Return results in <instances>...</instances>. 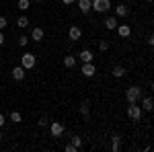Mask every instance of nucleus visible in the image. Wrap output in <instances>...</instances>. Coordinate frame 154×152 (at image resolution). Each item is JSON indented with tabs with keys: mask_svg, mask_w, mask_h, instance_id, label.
<instances>
[{
	"mask_svg": "<svg viewBox=\"0 0 154 152\" xmlns=\"http://www.w3.org/2000/svg\"><path fill=\"white\" fill-rule=\"evenodd\" d=\"M49 132H51L54 138H60V136L64 134V126H62L60 121H51V123H49Z\"/></svg>",
	"mask_w": 154,
	"mask_h": 152,
	"instance_id": "6",
	"label": "nucleus"
},
{
	"mask_svg": "<svg viewBox=\"0 0 154 152\" xmlns=\"http://www.w3.org/2000/svg\"><path fill=\"white\" fill-rule=\"evenodd\" d=\"M107 49H109V41L101 39V41H99V51H107Z\"/></svg>",
	"mask_w": 154,
	"mask_h": 152,
	"instance_id": "24",
	"label": "nucleus"
},
{
	"mask_svg": "<svg viewBox=\"0 0 154 152\" xmlns=\"http://www.w3.org/2000/svg\"><path fill=\"white\" fill-rule=\"evenodd\" d=\"M17 27H19V29H27V27H29V19H27V17H19V19H17Z\"/></svg>",
	"mask_w": 154,
	"mask_h": 152,
	"instance_id": "20",
	"label": "nucleus"
},
{
	"mask_svg": "<svg viewBox=\"0 0 154 152\" xmlns=\"http://www.w3.org/2000/svg\"><path fill=\"white\" fill-rule=\"evenodd\" d=\"M88 111H91V105H88V103L84 101L82 105H80V115H82L84 119H88Z\"/></svg>",
	"mask_w": 154,
	"mask_h": 152,
	"instance_id": "21",
	"label": "nucleus"
},
{
	"mask_svg": "<svg viewBox=\"0 0 154 152\" xmlns=\"http://www.w3.org/2000/svg\"><path fill=\"white\" fill-rule=\"evenodd\" d=\"M37 126H39V128H45V126H48V117L41 115V117H39V121H37Z\"/></svg>",
	"mask_w": 154,
	"mask_h": 152,
	"instance_id": "25",
	"label": "nucleus"
},
{
	"mask_svg": "<svg viewBox=\"0 0 154 152\" xmlns=\"http://www.w3.org/2000/svg\"><path fill=\"white\" fill-rule=\"evenodd\" d=\"M91 8H93V0H78V11H80V12L86 14Z\"/></svg>",
	"mask_w": 154,
	"mask_h": 152,
	"instance_id": "10",
	"label": "nucleus"
},
{
	"mask_svg": "<svg viewBox=\"0 0 154 152\" xmlns=\"http://www.w3.org/2000/svg\"><path fill=\"white\" fill-rule=\"evenodd\" d=\"M148 2H152V0H148Z\"/></svg>",
	"mask_w": 154,
	"mask_h": 152,
	"instance_id": "33",
	"label": "nucleus"
},
{
	"mask_svg": "<svg viewBox=\"0 0 154 152\" xmlns=\"http://www.w3.org/2000/svg\"><path fill=\"white\" fill-rule=\"evenodd\" d=\"M119 144H121V136H113L111 138V150L119 152Z\"/></svg>",
	"mask_w": 154,
	"mask_h": 152,
	"instance_id": "15",
	"label": "nucleus"
},
{
	"mask_svg": "<svg viewBox=\"0 0 154 152\" xmlns=\"http://www.w3.org/2000/svg\"><path fill=\"white\" fill-rule=\"evenodd\" d=\"M111 8V0H93V11L95 12H107Z\"/></svg>",
	"mask_w": 154,
	"mask_h": 152,
	"instance_id": "3",
	"label": "nucleus"
},
{
	"mask_svg": "<svg viewBox=\"0 0 154 152\" xmlns=\"http://www.w3.org/2000/svg\"><path fill=\"white\" fill-rule=\"evenodd\" d=\"M11 74H12V78H14V80H23L25 74H27V70H25L23 66H14V68L11 70Z\"/></svg>",
	"mask_w": 154,
	"mask_h": 152,
	"instance_id": "9",
	"label": "nucleus"
},
{
	"mask_svg": "<svg viewBox=\"0 0 154 152\" xmlns=\"http://www.w3.org/2000/svg\"><path fill=\"white\" fill-rule=\"evenodd\" d=\"M70 144H72V146H74V148H76V150H78V148L82 146V140H80L78 136H72V142H70Z\"/></svg>",
	"mask_w": 154,
	"mask_h": 152,
	"instance_id": "23",
	"label": "nucleus"
},
{
	"mask_svg": "<svg viewBox=\"0 0 154 152\" xmlns=\"http://www.w3.org/2000/svg\"><path fill=\"white\" fill-rule=\"evenodd\" d=\"M6 17H0V29H4V27H6Z\"/></svg>",
	"mask_w": 154,
	"mask_h": 152,
	"instance_id": "27",
	"label": "nucleus"
},
{
	"mask_svg": "<svg viewBox=\"0 0 154 152\" xmlns=\"http://www.w3.org/2000/svg\"><path fill=\"white\" fill-rule=\"evenodd\" d=\"M64 66L66 68H74L76 66V56H66L64 58Z\"/></svg>",
	"mask_w": 154,
	"mask_h": 152,
	"instance_id": "17",
	"label": "nucleus"
},
{
	"mask_svg": "<svg viewBox=\"0 0 154 152\" xmlns=\"http://www.w3.org/2000/svg\"><path fill=\"white\" fill-rule=\"evenodd\" d=\"M142 107L146 109V111H152V107H154V101H152V97H144V101H142Z\"/></svg>",
	"mask_w": 154,
	"mask_h": 152,
	"instance_id": "16",
	"label": "nucleus"
},
{
	"mask_svg": "<svg viewBox=\"0 0 154 152\" xmlns=\"http://www.w3.org/2000/svg\"><path fill=\"white\" fill-rule=\"evenodd\" d=\"M62 4H66V6H70V4H74V0H62Z\"/></svg>",
	"mask_w": 154,
	"mask_h": 152,
	"instance_id": "29",
	"label": "nucleus"
},
{
	"mask_svg": "<svg viewBox=\"0 0 154 152\" xmlns=\"http://www.w3.org/2000/svg\"><path fill=\"white\" fill-rule=\"evenodd\" d=\"M111 74H113L115 78H121V76H125V68H123V66H115V68L111 70Z\"/></svg>",
	"mask_w": 154,
	"mask_h": 152,
	"instance_id": "19",
	"label": "nucleus"
},
{
	"mask_svg": "<svg viewBox=\"0 0 154 152\" xmlns=\"http://www.w3.org/2000/svg\"><path fill=\"white\" fill-rule=\"evenodd\" d=\"M35 64H37V60H35V56L33 54H23L21 56V66H23L25 70H31V68H35Z\"/></svg>",
	"mask_w": 154,
	"mask_h": 152,
	"instance_id": "2",
	"label": "nucleus"
},
{
	"mask_svg": "<svg viewBox=\"0 0 154 152\" xmlns=\"http://www.w3.org/2000/svg\"><path fill=\"white\" fill-rule=\"evenodd\" d=\"M2 43H4V33L0 31V45H2Z\"/></svg>",
	"mask_w": 154,
	"mask_h": 152,
	"instance_id": "31",
	"label": "nucleus"
},
{
	"mask_svg": "<svg viewBox=\"0 0 154 152\" xmlns=\"http://www.w3.org/2000/svg\"><path fill=\"white\" fill-rule=\"evenodd\" d=\"M17 8L19 11H29L31 8V0H19L17 2Z\"/></svg>",
	"mask_w": 154,
	"mask_h": 152,
	"instance_id": "18",
	"label": "nucleus"
},
{
	"mask_svg": "<svg viewBox=\"0 0 154 152\" xmlns=\"http://www.w3.org/2000/svg\"><path fill=\"white\" fill-rule=\"evenodd\" d=\"M80 72H82V76H86V78H93L97 74V68L93 62H82V68H80Z\"/></svg>",
	"mask_w": 154,
	"mask_h": 152,
	"instance_id": "4",
	"label": "nucleus"
},
{
	"mask_svg": "<svg viewBox=\"0 0 154 152\" xmlns=\"http://www.w3.org/2000/svg\"><path fill=\"white\" fill-rule=\"evenodd\" d=\"M117 25H119L117 23V17H107V19H105V29H107V31H113Z\"/></svg>",
	"mask_w": 154,
	"mask_h": 152,
	"instance_id": "11",
	"label": "nucleus"
},
{
	"mask_svg": "<svg viewBox=\"0 0 154 152\" xmlns=\"http://www.w3.org/2000/svg\"><path fill=\"white\" fill-rule=\"evenodd\" d=\"M76 58H80L82 62H93V60H95V56H93V51H91V49H82Z\"/></svg>",
	"mask_w": 154,
	"mask_h": 152,
	"instance_id": "13",
	"label": "nucleus"
},
{
	"mask_svg": "<svg viewBox=\"0 0 154 152\" xmlns=\"http://www.w3.org/2000/svg\"><path fill=\"white\" fill-rule=\"evenodd\" d=\"M64 150H66V152H76V148H74L72 144H66V148H64Z\"/></svg>",
	"mask_w": 154,
	"mask_h": 152,
	"instance_id": "28",
	"label": "nucleus"
},
{
	"mask_svg": "<svg viewBox=\"0 0 154 152\" xmlns=\"http://www.w3.org/2000/svg\"><path fill=\"white\" fill-rule=\"evenodd\" d=\"M4 121H6V119H4V115H2V113H0V128H2V126H4Z\"/></svg>",
	"mask_w": 154,
	"mask_h": 152,
	"instance_id": "30",
	"label": "nucleus"
},
{
	"mask_svg": "<svg viewBox=\"0 0 154 152\" xmlns=\"http://www.w3.org/2000/svg\"><path fill=\"white\" fill-rule=\"evenodd\" d=\"M68 37H70V41H78L82 37V29L76 27V25H72L70 29H68Z\"/></svg>",
	"mask_w": 154,
	"mask_h": 152,
	"instance_id": "8",
	"label": "nucleus"
},
{
	"mask_svg": "<svg viewBox=\"0 0 154 152\" xmlns=\"http://www.w3.org/2000/svg\"><path fill=\"white\" fill-rule=\"evenodd\" d=\"M128 117L134 119V121H138V119L142 117V109L138 107V103H131V105L128 107Z\"/></svg>",
	"mask_w": 154,
	"mask_h": 152,
	"instance_id": "5",
	"label": "nucleus"
},
{
	"mask_svg": "<svg viewBox=\"0 0 154 152\" xmlns=\"http://www.w3.org/2000/svg\"><path fill=\"white\" fill-rule=\"evenodd\" d=\"M29 39H31V37H27V35H21V37H19V45H27V43H29Z\"/></svg>",
	"mask_w": 154,
	"mask_h": 152,
	"instance_id": "26",
	"label": "nucleus"
},
{
	"mask_svg": "<svg viewBox=\"0 0 154 152\" xmlns=\"http://www.w3.org/2000/svg\"><path fill=\"white\" fill-rule=\"evenodd\" d=\"M31 39H33V41H41V39H43V29H41V27H33V29H31Z\"/></svg>",
	"mask_w": 154,
	"mask_h": 152,
	"instance_id": "12",
	"label": "nucleus"
},
{
	"mask_svg": "<svg viewBox=\"0 0 154 152\" xmlns=\"http://www.w3.org/2000/svg\"><path fill=\"white\" fill-rule=\"evenodd\" d=\"M140 99H142V88H140V86H130V88H125V101H128V105L138 103Z\"/></svg>",
	"mask_w": 154,
	"mask_h": 152,
	"instance_id": "1",
	"label": "nucleus"
},
{
	"mask_svg": "<svg viewBox=\"0 0 154 152\" xmlns=\"http://www.w3.org/2000/svg\"><path fill=\"white\" fill-rule=\"evenodd\" d=\"M33 2H41V0H33Z\"/></svg>",
	"mask_w": 154,
	"mask_h": 152,
	"instance_id": "32",
	"label": "nucleus"
},
{
	"mask_svg": "<svg viewBox=\"0 0 154 152\" xmlns=\"http://www.w3.org/2000/svg\"><path fill=\"white\" fill-rule=\"evenodd\" d=\"M11 121L12 123H21V121H23V115H21L19 111H12L11 113Z\"/></svg>",
	"mask_w": 154,
	"mask_h": 152,
	"instance_id": "22",
	"label": "nucleus"
},
{
	"mask_svg": "<svg viewBox=\"0 0 154 152\" xmlns=\"http://www.w3.org/2000/svg\"><path fill=\"white\" fill-rule=\"evenodd\" d=\"M115 29H117V35L121 37V39H128V37L131 35V27H130L128 23H123V25H117Z\"/></svg>",
	"mask_w": 154,
	"mask_h": 152,
	"instance_id": "7",
	"label": "nucleus"
},
{
	"mask_svg": "<svg viewBox=\"0 0 154 152\" xmlns=\"http://www.w3.org/2000/svg\"><path fill=\"white\" fill-rule=\"evenodd\" d=\"M128 14H130V8L125 4H117L115 6V17H128Z\"/></svg>",
	"mask_w": 154,
	"mask_h": 152,
	"instance_id": "14",
	"label": "nucleus"
}]
</instances>
